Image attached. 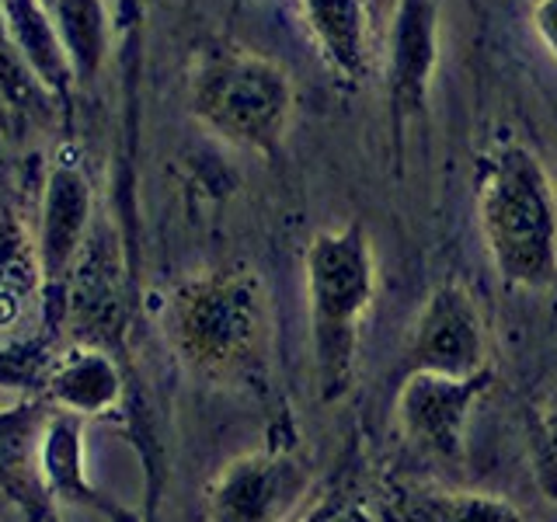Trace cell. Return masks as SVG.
Instances as JSON below:
<instances>
[{
	"instance_id": "8992f818",
	"label": "cell",
	"mask_w": 557,
	"mask_h": 522,
	"mask_svg": "<svg viewBox=\"0 0 557 522\" xmlns=\"http://www.w3.org/2000/svg\"><path fill=\"white\" fill-rule=\"evenodd\" d=\"M487 370L478 376L411 373L397 397V422L408 439L440 460H457L463 449V425L470 405L484 394Z\"/></svg>"
},
{
	"instance_id": "7402d4cb",
	"label": "cell",
	"mask_w": 557,
	"mask_h": 522,
	"mask_svg": "<svg viewBox=\"0 0 557 522\" xmlns=\"http://www.w3.org/2000/svg\"><path fill=\"white\" fill-rule=\"evenodd\" d=\"M366 8H370V17H373V28H376V39L383 42V35H387V25L397 11V0H366Z\"/></svg>"
},
{
	"instance_id": "277c9868",
	"label": "cell",
	"mask_w": 557,
	"mask_h": 522,
	"mask_svg": "<svg viewBox=\"0 0 557 522\" xmlns=\"http://www.w3.org/2000/svg\"><path fill=\"white\" fill-rule=\"evenodd\" d=\"M191 115L226 144L275 153L293 119L289 70L251 49H209L191 70Z\"/></svg>"
},
{
	"instance_id": "30bf717a",
	"label": "cell",
	"mask_w": 557,
	"mask_h": 522,
	"mask_svg": "<svg viewBox=\"0 0 557 522\" xmlns=\"http://www.w3.org/2000/svg\"><path fill=\"white\" fill-rule=\"evenodd\" d=\"M331 74L345 84L370 77L380 39L366 0H296Z\"/></svg>"
},
{
	"instance_id": "5bb4252c",
	"label": "cell",
	"mask_w": 557,
	"mask_h": 522,
	"mask_svg": "<svg viewBox=\"0 0 557 522\" xmlns=\"http://www.w3.org/2000/svg\"><path fill=\"white\" fill-rule=\"evenodd\" d=\"M391 522H522L509 501L474 492L400 487L387 505Z\"/></svg>"
},
{
	"instance_id": "603a6c76",
	"label": "cell",
	"mask_w": 557,
	"mask_h": 522,
	"mask_svg": "<svg viewBox=\"0 0 557 522\" xmlns=\"http://www.w3.org/2000/svg\"><path fill=\"white\" fill-rule=\"evenodd\" d=\"M39 4H42L46 11H52V8H57V0H39Z\"/></svg>"
},
{
	"instance_id": "44dd1931",
	"label": "cell",
	"mask_w": 557,
	"mask_h": 522,
	"mask_svg": "<svg viewBox=\"0 0 557 522\" xmlns=\"http://www.w3.org/2000/svg\"><path fill=\"white\" fill-rule=\"evenodd\" d=\"M304 522H373L370 515H366L359 505H348V501H331L324 505V509H318L310 519Z\"/></svg>"
},
{
	"instance_id": "5b68a950",
	"label": "cell",
	"mask_w": 557,
	"mask_h": 522,
	"mask_svg": "<svg viewBox=\"0 0 557 522\" xmlns=\"http://www.w3.org/2000/svg\"><path fill=\"white\" fill-rule=\"evenodd\" d=\"M414 373L478 376L484 373V321L463 286H440L411 331Z\"/></svg>"
},
{
	"instance_id": "6da1fadb",
	"label": "cell",
	"mask_w": 557,
	"mask_h": 522,
	"mask_svg": "<svg viewBox=\"0 0 557 522\" xmlns=\"http://www.w3.org/2000/svg\"><path fill=\"white\" fill-rule=\"evenodd\" d=\"M478 216L498 275L509 286L544 289L557 278V196L544 164L522 144L484 157Z\"/></svg>"
},
{
	"instance_id": "7c38bea8",
	"label": "cell",
	"mask_w": 557,
	"mask_h": 522,
	"mask_svg": "<svg viewBox=\"0 0 557 522\" xmlns=\"http://www.w3.org/2000/svg\"><path fill=\"white\" fill-rule=\"evenodd\" d=\"M0 11H4V25L11 32V42L22 52V60L32 66V74L39 77L46 91L66 109L77 77L52 14L39 0H0Z\"/></svg>"
},
{
	"instance_id": "2e32d148",
	"label": "cell",
	"mask_w": 557,
	"mask_h": 522,
	"mask_svg": "<svg viewBox=\"0 0 557 522\" xmlns=\"http://www.w3.org/2000/svg\"><path fill=\"white\" fill-rule=\"evenodd\" d=\"M49 14L60 28L63 49L70 57V66H74V77L81 84L95 80L104 57H109V42H112L104 4L101 0H57V8Z\"/></svg>"
},
{
	"instance_id": "9c48e42d",
	"label": "cell",
	"mask_w": 557,
	"mask_h": 522,
	"mask_svg": "<svg viewBox=\"0 0 557 522\" xmlns=\"http://www.w3.org/2000/svg\"><path fill=\"white\" fill-rule=\"evenodd\" d=\"M87 216H91V185H87L84 164L77 153H63L49 171L42 196V223H39V261L42 278L57 283L74 265L84 244Z\"/></svg>"
},
{
	"instance_id": "ac0fdd59",
	"label": "cell",
	"mask_w": 557,
	"mask_h": 522,
	"mask_svg": "<svg viewBox=\"0 0 557 522\" xmlns=\"http://www.w3.org/2000/svg\"><path fill=\"white\" fill-rule=\"evenodd\" d=\"M49 362L52 359L35 352H0V387H32V383L42 387Z\"/></svg>"
},
{
	"instance_id": "9a60e30c",
	"label": "cell",
	"mask_w": 557,
	"mask_h": 522,
	"mask_svg": "<svg viewBox=\"0 0 557 522\" xmlns=\"http://www.w3.org/2000/svg\"><path fill=\"white\" fill-rule=\"evenodd\" d=\"M39 283H46L39 240H32L22 216L0 209V327L22 318Z\"/></svg>"
},
{
	"instance_id": "ba28073f",
	"label": "cell",
	"mask_w": 557,
	"mask_h": 522,
	"mask_svg": "<svg viewBox=\"0 0 557 522\" xmlns=\"http://www.w3.org/2000/svg\"><path fill=\"white\" fill-rule=\"evenodd\" d=\"M383 39H387V98L397 129L425 109L435 60H440L435 4L432 0H397Z\"/></svg>"
},
{
	"instance_id": "7a4b0ae2",
	"label": "cell",
	"mask_w": 557,
	"mask_h": 522,
	"mask_svg": "<svg viewBox=\"0 0 557 522\" xmlns=\"http://www.w3.org/2000/svg\"><path fill=\"white\" fill-rule=\"evenodd\" d=\"M376 269L370 237L359 223L324 231L307 248V296L313 327L321 397L335 400L352 387L356 345L366 310L373 303Z\"/></svg>"
},
{
	"instance_id": "8fae6325",
	"label": "cell",
	"mask_w": 557,
	"mask_h": 522,
	"mask_svg": "<svg viewBox=\"0 0 557 522\" xmlns=\"http://www.w3.org/2000/svg\"><path fill=\"white\" fill-rule=\"evenodd\" d=\"M46 422L49 411L42 405H14L0 411V492L32 515H42L49 505L39 467Z\"/></svg>"
},
{
	"instance_id": "3957f363",
	"label": "cell",
	"mask_w": 557,
	"mask_h": 522,
	"mask_svg": "<svg viewBox=\"0 0 557 522\" xmlns=\"http://www.w3.org/2000/svg\"><path fill=\"white\" fill-rule=\"evenodd\" d=\"M168 331L178 356L202 376L234 380L255 370L265 345V296L244 269L188 278L168 307Z\"/></svg>"
},
{
	"instance_id": "52a82bcc",
	"label": "cell",
	"mask_w": 557,
	"mask_h": 522,
	"mask_svg": "<svg viewBox=\"0 0 557 522\" xmlns=\"http://www.w3.org/2000/svg\"><path fill=\"white\" fill-rule=\"evenodd\" d=\"M307 492L300 463L269 452L240 457L209 487V522H283Z\"/></svg>"
},
{
	"instance_id": "4fadbf2b",
	"label": "cell",
	"mask_w": 557,
	"mask_h": 522,
	"mask_svg": "<svg viewBox=\"0 0 557 522\" xmlns=\"http://www.w3.org/2000/svg\"><path fill=\"white\" fill-rule=\"evenodd\" d=\"M42 390L49 394V405L66 414H98L115 400L119 376L109 356L95 348H74V352L52 356Z\"/></svg>"
},
{
	"instance_id": "d6986e66",
	"label": "cell",
	"mask_w": 557,
	"mask_h": 522,
	"mask_svg": "<svg viewBox=\"0 0 557 522\" xmlns=\"http://www.w3.org/2000/svg\"><path fill=\"white\" fill-rule=\"evenodd\" d=\"M536 467H540V481H544V487L557 498V414L547 418L544 428H540V439H536Z\"/></svg>"
},
{
	"instance_id": "e0dca14e",
	"label": "cell",
	"mask_w": 557,
	"mask_h": 522,
	"mask_svg": "<svg viewBox=\"0 0 557 522\" xmlns=\"http://www.w3.org/2000/svg\"><path fill=\"white\" fill-rule=\"evenodd\" d=\"M0 104H4L8 115H22V119H42L49 115L52 104H60L39 84V77L32 74V66L22 60V52L11 42L4 11H0Z\"/></svg>"
},
{
	"instance_id": "ffe728a7",
	"label": "cell",
	"mask_w": 557,
	"mask_h": 522,
	"mask_svg": "<svg viewBox=\"0 0 557 522\" xmlns=\"http://www.w3.org/2000/svg\"><path fill=\"white\" fill-rule=\"evenodd\" d=\"M533 32L540 35V42L547 46V52L557 60V0H536L533 4Z\"/></svg>"
}]
</instances>
